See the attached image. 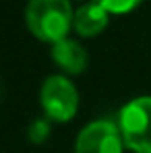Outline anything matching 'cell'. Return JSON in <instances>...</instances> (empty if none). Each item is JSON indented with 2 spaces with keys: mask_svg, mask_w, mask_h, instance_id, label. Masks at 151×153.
<instances>
[{
  "mask_svg": "<svg viewBox=\"0 0 151 153\" xmlns=\"http://www.w3.org/2000/svg\"><path fill=\"white\" fill-rule=\"evenodd\" d=\"M122 145L120 128L110 120H97L81 130L75 153H122Z\"/></svg>",
  "mask_w": 151,
  "mask_h": 153,
  "instance_id": "4",
  "label": "cell"
},
{
  "mask_svg": "<svg viewBox=\"0 0 151 153\" xmlns=\"http://www.w3.org/2000/svg\"><path fill=\"white\" fill-rule=\"evenodd\" d=\"M118 128L124 145L135 153H151V97H137L120 112Z\"/></svg>",
  "mask_w": 151,
  "mask_h": 153,
  "instance_id": "2",
  "label": "cell"
},
{
  "mask_svg": "<svg viewBox=\"0 0 151 153\" xmlns=\"http://www.w3.org/2000/svg\"><path fill=\"white\" fill-rule=\"evenodd\" d=\"M106 25H108V10L101 8L97 2L83 4L75 13V19H73L75 31L83 37H93V35L101 33Z\"/></svg>",
  "mask_w": 151,
  "mask_h": 153,
  "instance_id": "5",
  "label": "cell"
},
{
  "mask_svg": "<svg viewBox=\"0 0 151 153\" xmlns=\"http://www.w3.org/2000/svg\"><path fill=\"white\" fill-rule=\"evenodd\" d=\"M42 105L44 112L54 120L58 122L71 120L79 108V93L75 85L60 75L46 79L42 87Z\"/></svg>",
  "mask_w": 151,
  "mask_h": 153,
  "instance_id": "3",
  "label": "cell"
},
{
  "mask_svg": "<svg viewBox=\"0 0 151 153\" xmlns=\"http://www.w3.org/2000/svg\"><path fill=\"white\" fill-rule=\"evenodd\" d=\"M93 2H97L101 8H106L108 13L124 15V13H130L132 8H137L143 0H93Z\"/></svg>",
  "mask_w": 151,
  "mask_h": 153,
  "instance_id": "7",
  "label": "cell"
},
{
  "mask_svg": "<svg viewBox=\"0 0 151 153\" xmlns=\"http://www.w3.org/2000/svg\"><path fill=\"white\" fill-rule=\"evenodd\" d=\"M73 19L75 15L68 0H29L25 10L29 31L37 39L52 44L66 39Z\"/></svg>",
  "mask_w": 151,
  "mask_h": 153,
  "instance_id": "1",
  "label": "cell"
},
{
  "mask_svg": "<svg viewBox=\"0 0 151 153\" xmlns=\"http://www.w3.org/2000/svg\"><path fill=\"white\" fill-rule=\"evenodd\" d=\"M52 58H54V62L62 71H66L71 75L83 73L85 66H87V52L83 50L77 42H73V39H62V42L54 44Z\"/></svg>",
  "mask_w": 151,
  "mask_h": 153,
  "instance_id": "6",
  "label": "cell"
}]
</instances>
